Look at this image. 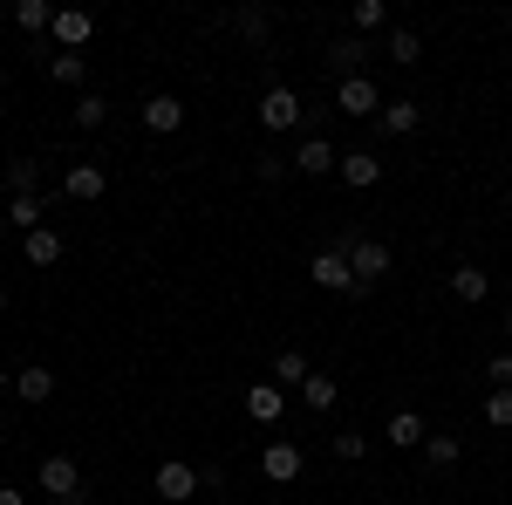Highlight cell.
Returning <instances> with one entry per match:
<instances>
[{
	"label": "cell",
	"mask_w": 512,
	"mask_h": 505,
	"mask_svg": "<svg viewBox=\"0 0 512 505\" xmlns=\"http://www.w3.org/2000/svg\"><path fill=\"white\" fill-rule=\"evenodd\" d=\"M335 164H342V151H335V144H328L321 130H308V137L294 144V171H301V178H328Z\"/></svg>",
	"instance_id": "obj_9"
},
{
	"label": "cell",
	"mask_w": 512,
	"mask_h": 505,
	"mask_svg": "<svg viewBox=\"0 0 512 505\" xmlns=\"http://www.w3.org/2000/svg\"><path fill=\"white\" fill-rule=\"evenodd\" d=\"M7 219H14V233H35L48 212H41V198H7Z\"/></svg>",
	"instance_id": "obj_30"
},
{
	"label": "cell",
	"mask_w": 512,
	"mask_h": 505,
	"mask_svg": "<svg viewBox=\"0 0 512 505\" xmlns=\"http://www.w3.org/2000/svg\"><path fill=\"white\" fill-rule=\"evenodd\" d=\"M308 376H315V362H308L301 349H280V355H274V383H280V389H301Z\"/></svg>",
	"instance_id": "obj_23"
},
{
	"label": "cell",
	"mask_w": 512,
	"mask_h": 505,
	"mask_svg": "<svg viewBox=\"0 0 512 505\" xmlns=\"http://www.w3.org/2000/svg\"><path fill=\"white\" fill-rule=\"evenodd\" d=\"M48 82L82 89V82H89V55H48Z\"/></svg>",
	"instance_id": "obj_27"
},
{
	"label": "cell",
	"mask_w": 512,
	"mask_h": 505,
	"mask_svg": "<svg viewBox=\"0 0 512 505\" xmlns=\"http://www.w3.org/2000/svg\"><path fill=\"white\" fill-rule=\"evenodd\" d=\"M144 130H158V137H178V130H185V103H178L171 89L144 96Z\"/></svg>",
	"instance_id": "obj_12"
},
{
	"label": "cell",
	"mask_w": 512,
	"mask_h": 505,
	"mask_svg": "<svg viewBox=\"0 0 512 505\" xmlns=\"http://www.w3.org/2000/svg\"><path fill=\"white\" fill-rule=\"evenodd\" d=\"M110 123V96L103 89H82L76 96V130H103Z\"/></svg>",
	"instance_id": "obj_25"
},
{
	"label": "cell",
	"mask_w": 512,
	"mask_h": 505,
	"mask_svg": "<svg viewBox=\"0 0 512 505\" xmlns=\"http://www.w3.org/2000/svg\"><path fill=\"white\" fill-rule=\"evenodd\" d=\"M280 410H287V389L280 383H246V417L253 424H280Z\"/></svg>",
	"instance_id": "obj_15"
},
{
	"label": "cell",
	"mask_w": 512,
	"mask_h": 505,
	"mask_svg": "<svg viewBox=\"0 0 512 505\" xmlns=\"http://www.w3.org/2000/svg\"><path fill=\"white\" fill-rule=\"evenodd\" d=\"M383 137H410L417 123H424V103H410V96H396V103H383Z\"/></svg>",
	"instance_id": "obj_20"
},
{
	"label": "cell",
	"mask_w": 512,
	"mask_h": 505,
	"mask_svg": "<svg viewBox=\"0 0 512 505\" xmlns=\"http://www.w3.org/2000/svg\"><path fill=\"white\" fill-rule=\"evenodd\" d=\"M362 451H369V437H362V430H335V437H328V458H342V465H355Z\"/></svg>",
	"instance_id": "obj_31"
},
{
	"label": "cell",
	"mask_w": 512,
	"mask_h": 505,
	"mask_svg": "<svg viewBox=\"0 0 512 505\" xmlns=\"http://www.w3.org/2000/svg\"><path fill=\"white\" fill-rule=\"evenodd\" d=\"M301 403H308V410H315V417H328V410H335V403H342V383H335V376H328V369H315V376H308V383H301Z\"/></svg>",
	"instance_id": "obj_21"
},
{
	"label": "cell",
	"mask_w": 512,
	"mask_h": 505,
	"mask_svg": "<svg viewBox=\"0 0 512 505\" xmlns=\"http://www.w3.org/2000/svg\"><path fill=\"white\" fill-rule=\"evenodd\" d=\"M0 314H7V280H0Z\"/></svg>",
	"instance_id": "obj_36"
},
{
	"label": "cell",
	"mask_w": 512,
	"mask_h": 505,
	"mask_svg": "<svg viewBox=\"0 0 512 505\" xmlns=\"http://www.w3.org/2000/svg\"><path fill=\"white\" fill-rule=\"evenodd\" d=\"M335 178H342L349 192H369V185L383 178V157H376V151H342V164H335Z\"/></svg>",
	"instance_id": "obj_13"
},
{
	"label": "cell",
	"mask_w": 512,
	"mask_h": 505,
	"mask_svg": "<svg viewBox=\"0 0 512 505\" xmlns=\"http://www.w3.org/2000/svg\"><path fill=\"white\" fill-rule=\"evenodd\" d=\"M308 280H315L321 294H349V301H355V294H369V287H362V280L349 273V260H342L335 246H321L315 260H308Z\"/></svg>",
	"instance_id": "obj_5"
},
{
	"label": "cell",
	"mask_w": 512,
	"mask_h": 505,
	"mask_svg": "<svg viewBox=\"0 0 512 505\" xmlns=\"http://www.w3.org/2000/svg\"><path fill=\"white\" fill-rule=\"evenodd\" d=\"M383 437H390L396 451H424V437H431V424H424L417 410H396L390 424H383Z\"/></svg>",
	"instance_id": "obj_16"
},
{
	"label": "cell",
	"mask_w": 512,
	"mask_h": 505,
	"mask_svg": "<svg viewBox=\"0 0 512 505\" xmlns=\"http://www.w3.org/2000/svg\"><path fill=\"white\" fill-rule=\"evenodd\" d=\"M369 55H376V48H369L362 35H335V41H328V69H335V82L362 76V69H369Z\"/></svg>",
	"instance_id": "obj_10"
},
{
	"label": "cell",
	"mask_w": 512,
	"mask_h": 505,
	"mask_svg": "<svg viewBox=\"0 0 512 505\" xmlns=\"http://www.w3.org/2000/svg\"><path fill=\"white\" fill-rule=\"evenodd\" d=\"M14 28H21V35H48V28H55V7H48V0H21V7H14Z\"/></svg>",
	"instance_id": "obj_28"
},
{
	"label": "cell",
	"mask_w": 512,
	"mask_h": 505,
	"mask_svg": "<svg viewBox=\"0 0 512 505\" xmlns=\"http://www.w3.org/2000/svg\"><path fill=\"white\" fill-rule=\"evenodd\" d=\"M0 505H28V492H14V485H0Z\"/></svg>",
	"instance_id": "obj_35"
},
{
	"label": "cell",
	"mask_w": 512,
	"mask_h": 505,
	"mask_svg": "<svg viewBox=\"0 0 512 505\" xmlns=\"http://www.w3.org/2000/svg\"><path fill=\"white\" fill-rule=\"evenodd\" d=\"M14 396H21V403H48V396H55V369L21 362V369H14Z\"/></svg>",
	"instance_id": "obj_18"
},
{
	"label": "cell",
	"mask_w": 512,
	"mask_h": 505,
	"mask_svg": "<svg viewBox=\"0 0 512 505\" xmlns=\"http://www.w3.org/2000/svg\"><path fill=\"white\" fill-rule=\"evenodd\" d=\"M103 192H110V171H103V164H69V171H62V198H76V205H96Z\"/></svg>",
	"instance_id": "obj_11"
},
{
	"label": "cell",
	"mask_w": 512,
	"mask_h": 505,
	"mask_svg": "<svg viewBox=\"0 0 512 505\" xmlns=\"http://www.w3.org/2000/svg\"><path fill=\"white\" fill-rule=\"evenodd\" d=\"M48 35H55L62 55H82V48L96 41V14H89V7H55V28H48Z\"/></svg>",
	"instance_id": "obj_6"
},
{
	"label": "cell",
	"mask_w": 512,
	"mask_h": 505,
	"mask_svg": "<svg viewBox=\"0 0 512 505\" xmlns=\"http://www.w3.org/2000/svg\"><path fill=\"white\" fill-rule=\"evenodd\" d=\"M485 424L512 430V389H492V396H485Z\"/></svg>",
	"instance_id": "obj_32"
},
{
	"label": "cell",
	"mask_w": 512,
	"mask_h": 505,
	"mask_svg": "<svg viewBox=\"0 0 512 505\" xmlns=\"http://www.w3.org/2000/svg\"><path fill=\"white\" fill-rule=\"evenodd\" d=\"M458 458H465V444H458V437H424V465L431 471H458Z\"/></svg>",
	"instance_id": "obj_26"
},
{
	"label": "cell",
	"mask_w": 512,
	"mask_h": 505,
	"mask_svg": "<svg viewBox=\"0 0 512 505\" xmlns=\"http://www.w3.org/2000/svg\"><path fill=\"white\" fill-rule=\"evenodd\" d=\"M328 246H335V253L349 260V273L362 280V287H376V280L390 273V246H383V239H369L362 226H342V233L328 239Z\"/></svg>",
	"instance_id": "obj_1"
},
{
	"label": "cell",
	"mask_w": 512,
	"mask_h": 505,
	"mask_svg": "<svg viewBox=\"0 0 512 505\" xmlns=\"http://www.w3.org/2000/svg\"><path fill=\"white\" fill-rule=\"evenodd\" d=\"M383 21H390V7H383V0H355L349 7V35H376V28H383Z\"/></svg>",
	"instance_id": "obj_29"
},
{
	"label": "cell",
	"mask_w": 512,
	"mask_h": 505,
	"mask_svg": "<svg viewBox=\"0 0 512 505\" xmlns=\"http://www.w3.org/2000/svg\"><path fill=\"white\" fill-rule=\"evenodd\" d=\"M151 492H158L164 505H192L198 492H205V478H198V465H185V458H164L158 478H151Z\"/></svg>",
	"instance_id": "obj_4"
},
{
	"label": "cell",
	"mask_w": 512,
	"mask_h": 505,
	"mask_svg": "<svg viewBox=\"0 0 512 505\" xmlns=\"http://www.w3.org/2000/svg\"><path fill=\"white\" fill-rule=\"evenodd\" d=\"M233 35L260 48V41L274 35V14H267V7H239V14H233Z\"/></svg>",
	"instance_id": "obj_24"
},
{
	"label": "cell",
	"mask_w": 512,
	"mask_h": 505,
	"mask_svg": "<svg viewBox=\"0 0 512 505\" xmlns=\"http://www.w3.org/2000/svg\"><path fill=\"white\" fill-rule=\"evenodd\" d=\"M21 260H28V267H55V260H62V233H55V226L21 233Z\"/></svg>",
	"instance_id": "obj_17"
},
{
	"label": "cell",
	"mask_w": 512,
	"mask_h": 505,
	"mask_svg": "<svg viewBox=\"0 0 512 505\" xmlns=\"http://www.w3.org/2000/svg\"><path fill=\"white\" fill-rule=\"evenodd\" d=\"M335 110H342V117H383V89H376L369 76L335 82Z\"/></svg>",
	"instance_id": "obj_8"
},
{
	"label": "cell",
	"mask_w": 512,
	"mask_h": 505,
	"mask_svg": "<svg viewBox=\"0 0 512 505\" xmlns=\"http://www.w3.org/2000/svg\"><path fill=\"white\" fill-rule=\"evenodd\" d=\"M253 178H260V185H280V178H287V157H280V151H260V157H253Z\"/></svg>",
	"instance_id": "obj_33"
},
{
	"label": "cell",
	"mask_w": 512,
	"mask_h": 505,
	"mask_svg": "<svg viewBox=\"0 0 512 505\" xmlns=\"http://www.w3.org/2000/svg\"><path fill=\"white\" fill-rule=\"evenodd\" d=\"M451 294H458V308H478V301L492 294V273L485 267H451Z\"/></svg>",
	"instance_id": "obj_19"
},
{
	"label": "cell",
	"mask_w": 512,
	"mask_h": 505,
	"mask_svg": "<svg viewBox=\"0 0 512 505\" xmlns=\"http://www.w3.org/2000/svg\"><path fill=\"white\" fill-rule=\"evenodd\" d=\"M506 219H512V185H506Z\"/></svg>",
	"instance_id": "obj_37"
},
{
	"label": "cell",
	"mask_w": 512,
	"mask_h": 505,
	"mask_svg": "<svg viewBox=\"0 0 512 505\" xmlns=\"http://www.w3.org/2000/svg\"><path fill=\"white\" fill-rule=\"evenodd\" d=\"M485 383H492V389H512V349L485 362Z\"/></svg>",
	"instance_id": "obj_34"
},
{
	"label": "cell",
	"mask_w": 512,
	"mask_h": 505,
	"mask_svg": "<svg viewBox=\"0 0 512 505\" xmlns=\"http://www.w3.org/2000/svg\"><path fill=\"white\" fill-rule=\"evenodd\" d=\"M35 478H41V492H48L55 505H82V465L69 458V451H48Z\"/></svg>",
	"instance_id": "obj_3"
},
{
	"label": "cell",
	"mask_w": 512,
	"mask_h": 505,
	"mask_svg": "<svg viewBox=\"0 0 512 505\" xmlns=\"http://www.w3.org/2000/svg\"><path fill=\"white\" fill-rule=\"evenodd\" d=\"M0 185H7V198H41V164L35 157H7L0 164Z\"/></svg>",
	"instance_id": "obj_14"
},
{
	"label": "cell",
	"mask_w": 512,
	"mask_h": 505,
	"mask_svg": "<svg viewBox=\"0 0 512 505\" xmlns=\"http://www.w3.org/2000/svg\"><path fill=\"white\" fill-rule=\"evenodd\" d=\"M383 55H390L396 69H410V62H424V35H417V28H390Z\"/></svg>",
	"instance_id": "obj_22"
},
{
	"label": "cell",
	"mask_w": 512,
	"mask_h": 505,
	"mask_svg": "<svg viewBox=\"0 0 512 505\" xmlns=\"http://www.w3.org/2000/svg\"><path fill=\"white\" fill-rule=\"evenodd\" d=\"M260 471H267V478H274V485H294V478H301V471H308V451H301V444H294V437H274V444H267V451H260Z\"/></svg>",
	"instance_id": "obj_7"
},
{
	"label": "cell",
	"mask_w": 512,
	"mask_h": 505,
	"mask_svg": "<svg viewBox=\"0 0 512 505\" xmlns=\"http://www.w3.org/2000/svg\"><path fill=\"white\" fill-rule=\"evenodd\" d=\"M506 335H512V314H506Z\"/></svg>",
	"instance_id": "obj_38"
},
{
	"label": "cell",
	"mask_w": 512,
	"mask_h": 505,
	"mask_svg": "<svg viewBox=\"0 0 512 505\" xmlns=\"http://www.w3.org/2000/svg\"><path fill=\"white\" fill-rule=\"evenodd\" d=\"M308 117H315V110H308L301 89H287V82H274V89L260 96V130H267V137H287V130H301Z\"/></svg>",
	"instance_id": "obj_2"
}]
</instances>
